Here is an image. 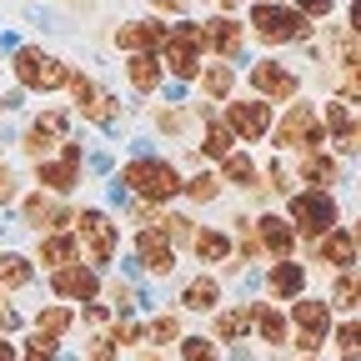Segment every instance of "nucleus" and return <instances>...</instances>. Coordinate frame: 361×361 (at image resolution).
<instances>
[{
    "mask_svg": "<svg viewBox=\"0 0 361 361\" xmlns=\"http://www.w3.org/2000/svg\"><path fill=\"white\" fill-rule=\"evenodd\" d=\"M180 180H186V171H180L171 156H156V151H135L121 176H116V186L135 201H146V206H171L180 201Z\"/></svg>",
    "mask_w": 361,
    "mask_h": 361,
    "instance_id": "f257e3e1",
    "label": "nucleus"
},
{
    "mask_svg": "<svg viewBox=\"0 0 361 361\" xmlns=\"http://www.w3.org/2000/svg\"><path fill=\"white\" fill-rule=\"evenodd\" d=\"M286 322H291V331H306V336H322V341H331V326H336V311H331V301H322V296H296L291 301V311H286Z\"/></svg>",
    "mask_w": 361,
    "mask_h": 361,
    "instance_id": "b1692460",
    "label": "nucleus"
},
{
    "mask_svg": "<svg viewBox=\"0 0 361 361\" xmlns=\"http://www.w3.org/2000/svg\"><path fill=\"white\" fill-rule=\"evenodd\" d=\"M256 236H261V251H266L271 261H286V256H296V246H301V236H296V226L286 221V211H261V216H256Z\"/></svg>",
    "mask_w": 361,
    "mask_h": 361,
    "instance_id": "5701e85b",
    "label": "nucleus"
},
{
    "mask_svg": "<svg viewBox=\"0 0 361 361\" xmlns=\"http://www.w3.org/2000/svg\"><path fill=\"white\" fill-rule=\"evenodd\" d=\"M196 85H201V101H231L236 96V66L231 61H206L201 66V75H196Z\"/></svg>",
    "mask_w": 361,
    "mask_h": 361,
    "instance_id": "2f4dec72",
    "label": "nucleus"
},
{
    "mask_svg": "<svg viewBox=\"0 0 361 361\" xmlns=\"http://www.w3.org/2000/svg\"><path fill=\"white\" fill-rule=\"evenodd\" d=\"M71 221H75V206H66V196H51V191H30L20 196V226L35 236L45 231H71Z\"/></svg>",
    "mask_w": 361,
    "mask_h": 361,
    "instance_id": "2eb2a0df",
    "label": "nucleus"
},
{
    "mask_svg": "<svg viewBox=\"0 0 361 361\" xmlns=\"http://www.w3.org/2000/svg\"><path fill=\"white\" fill-rule=\"evenodd\" d=\"M151 6V16H161V20H180L186 16V0H146Z\"/></svg>",
    "mask_w": 361,
    "mask_h": 361,
    "instance_id": "09e8293b",
    "label": "nucleus"
},
{
    "mask_svg": "<svg viewBox=\"0 0 361 361\" xmlns=\"http://www.w3.org/2000/svg\"><path fill=\"white\" fill-rule=\"evenodd\" d=\"M196 126V111L180 106V101H161L156 106V130L166 135V141H186V130Z\"/></svg>",
    "mask_w": 361,
    "mask_h": 361,
    "instance_id": "c9c22d12",
    "label": "nucleus"
},
{
    "mask_svg": "<svg viewBox=\"0 0 361 361\" xmlns=\"http://www.w3.org/2000/svg\"><path fill=\"white\" fill-rule=\"evenodd\" d=\"M326 301H331V311H341V316H361V261L346 266V271H331Z\"/></svg>",
    "mask_w": 361,
    "mask_h": 361,
    "instance_id": "7c9ffc66",
    "label": "nucleus"
},
{
    "mask_svg": "<svg viewBox=\"0 0 361 361\" xmlns=\"http://www.w3.org/2000/svg\"><path fill=\"white\" fill-rule=\"evenodd\" d=\"M266 146L276 156H296V151H311V146H326V130H322V111H316V101L296 96L291 106L276 111V126H271Z\"/></svg>",
    "mask_w": 361,
    "mask_h": 361,
    "instance_id": "7ed1b4c3",
    "label": "nucleus"
},
{
    "mask_svg": "<svg viewBox=\"0 0 361 361\" xmlns=\"http://www.w3.org/2000/svg\"><path fill=\"white\" fill-rule=\"evenodd\" d=\"M20 331V311L11 301H0V336H16Z\"/></svg>",
    "mask_w": 361,
    "mask_h": 361,
    "instance_id": "8fccbe9b",
    "label": "nucleus"
},
{
    "mask_svg": "<svg viewBox=\"0 0 361 361\" xmlns=\"http://www.w3.org/2000/svg\"><path fill=\"white\" fill-rule=\"evenodd\" d=\"M156 56H161V66H166L171 80L191 85V80L201 75V66H206V35H201V20H191V16L171 20V30H166V40H161Z\"/></svg>",
    "mask_w": 361,
    "mask_h": 361,
    "instance_id": "20e7f679",
    "label": "nucleus"
},
{
    "mask_svg": "<svg viewBox=\"0 0 361 361\" xmlns=\"http://www.w3.org/2000/svg\"><path fill=\"white\" fill-rule=\"evenodd\" d=\"M356 151H361V116H356Z\"/></svg>",
    "mask_w": 361,
    "mask_h": 361,
    "instance_id": "13d9d810",
    "label": "nucleus"
},
{
    "mask_svg": "<svg viewBox=\"0 0 361 361\" xmlns=\"http://www.w3.org/2000/svg\"><path fill=\"white\" fill-rule=\"evenodd\" d=\"M11 75L20 90H40V96H51L71 80V61H61L56 51H45V45H16L11 51Z\"/></svg>",
    "mask_w": 361,
    "mask_h": 361,
    "instance_id": "0eeeda50",
    "label": "nucleus"
},
{
    "mask_svg": "<svg viewBox=\"0 0 361 361\" xmlns=\"http://www.w3.org/2000/svg\"><path fill=\"white\" fill-rule=\"evenodd\" d=\"M121 71H126V85L135 90V96H156L161 90V80H166V66H161V56L156 51H141V56H126L121 61Z\"/></svg>",
    "mask_w": 361,
    "mask_h": 361,
    "instance_id": "c85d7f7f",
    "label": "nucleus"
},
{
    "mask_svg": "<svg viewBox=\"0 0 361 361\" xmlns=\"http://www.w3.org/2000/svg\"><path fill=\"white\" fill-rule=\"evenodd\" d=\"M296 180H306V186H322V191H336L341 186V161L326 151V146H311V151H296V166H291Z\"/></svg>",
    "mask_w": 361,
    "mask_h": 361,
    "instance_id": "4be33fe9",
    "label": "nucleus"
},
{
    "mask_svg": "<svg viewBox=\"0 0 361 361\" xmlns=\"http://www.w3.org/2000/svg\"><path fill=\"white\" fill-rule=\"evenodd\" d=\"M180 311H196V316H211L221 301H226V281L216 276V271H196V276L180 286Z\"/></svg>",
    "mask_w": 361,
    "mask_h": 361,
    "instance_id": "393cba45",
    "label": "nucleus"
},
{
    "mask_svg": "<svg viewBox=\"0 0 361 361\" xmlns=\"http://www.w3.org/2000/svg\"><path fill=\"white\" fill-rule=\"evenodd\" d=\"M246 85H251V96H261V101H271V106H291L301 90H306V75L291 66V61H281V56H256L251 66H246Z\"/></svg>",
    "mask_w": 361,
    "mask_h": 361,
    "instance_id": "6e6552de",
    "label": "nucleus"
},
{
    "mask_svg": "<svg viewBox=\"0 0 361 361\" xmlns=\"http://www.w3.org/2000/svg\"><path fill=\"white\" fill-rule=\"evenodd\" d=\"M306 261H311V266H326V271H346V266L361 261V251H356V241H351L346 226H336V231L306 241Z\"/></svg>",
    "mask_w": 361,
    "mask_h": 361,
    "instance_id": "412c9836",
    "label": "nucleus"
},
{
    "mask_svg": "<svg viewBox=\"0 0 361 361\" xmlns=\"http://www.w3.org/2000/svg\"><path fill=\"white\" fill-rule=\"evenodd\" d=\"M80 176H85V146L75 141V135H66V141L56 146V156H45V161L30 166L35 191H51V196H75Z\"/></svg>",
    "mask_w": 361,
    "mask_h": 361,
    "instance_id": "1a4fd4ad",
    "label": "nucleus"
},
{
    "mask_svg": "<svg viewBox=\"0 0 361 361\" xmlns=\"http://www.w3.org/2000/svg\"><path fill=\"white\" fill-rule=\"evenodd\" d=\"M156 231H161V236H166V241L180 251V246H191V236H196V221H191L186 211H171V206H166V211L156 216Z\"/></svg>",
    "mask_w": 361,
    "mask_h": 361,
    "instance_id": "4c0bfd02",
    "label": "nucleus"
},
{
    "mask_svg": "<svg viewBox=\"0 0 361 361\" xmlns=\"http://www.w3.org/2000/svg\"><path fill=\"white\" fill-rule=\"evenodd\" d=\"M261 186H266L271 196H291V191H296V176H291V166L276 156V161L261 166Z\"/></svg>",
    "mask_w": 361,
    "mask_h": 361,
    "instance_id": "a19ab883",
    "label": "nucleus"
},
{
    "mask_svg": "<svg viewBox=\"0 0 361 361\" xmlns=\"http://www.w3.org/2000/svg\"><path fill=\"white\" fill-rule=\"evenodd\" d=\"M130 251H135V266L146 271V276H156V281H166V276H176V246L156 231V226H141V231H135V241H130Z\"/></svg>",
    "mask_w": 361,
    "mask_h": 361,
    "instance_id": "dca6fc26",
    "label": "nucleus"
},
{
    "mask_svg": "<svg viewBox=\"0 0 361 361\" xmlns=\"http://www.w3.org/2000/svg\"><path fill=\"white\" fill-rule=\"evenodd\" d=\"M101 291H106V271H96L90 261H71V266H61V271H51V296L56 301H101Z\"/></svg>",
    "mask_w": 361,
    "mask_h": 361,
    "instance_id": "4468645a",
    "label": "nucleus"
},
{
    "mask_svg": "<svg viewBox=\"0 0 361 361\" xmlns=\"http://www.w3.org/2000/svg\"><path fill=\"white\" fill-rule=\"evenodd\" d=\"M20 201V171L0 161V206H16Z\"/></svg>",
    "mask_w": 361,
    "mask_h": 361,
    "instance_id": "de8ad7c7",
    "label": "nucleus"
},
{
    "mask_svg": "<svg viewBox=\"0 0 361 361\" xmlns=\"http://www.w3.org/2000/svg\"><path fill=\"white\" fill-rule=\"evenodd\" d=\"M206 6H216V11H231V16H236L241 6H251V0H206Z\"/></svg>",
    "mask_w": 361,
    "mask_h": 361,
    "instance_id": "5fc2aeb1",
    "label": "nucleus"
},
{
    "mask_svg": "<svg viewBox=\"0 0 361 361\" xmlns=\"http://www.w3.org/2000/svg\"><path fill=\"white\" fill-rule=\"evenodd\" d=\"M206 271H221L226 261H231V231H221V226H196V236H191V246H186Z\"/></svg>",
    "mask_w": 361,
    "mask_h": 361,
    "instance_id": "c756f323",
    "label": "nucleus"
},
{
    "mask_svg": "<svg viewBox=\"0 0 361 361\" xmlns=\"http://www.w3.org/2000/svg\"><path fill=\"white\" fill-rule=\"evenodd\" d=\"M176 361H221V346L211 341V331H206V336H201V331H196V336L186 331V336L176 341Z\"/></svg>",
    "mask_w": 361,
    "mask_h": 361,
    "instance_id": "ea45409f",
    "label": "nucleus"
},
{
    "mask_svg": "<svg viewBox=\"0 0 361 361\" xmlns=\"http://www.w3.org/2000/svg\"><path fill=\"white\" fill-rule=\"evenodd\" d=\"M135 361H176V356H166V351H156V346H146L141 356H135Z\"/></svg>",
    "mask_w": 361,
    "mask_h": 361,
    "instance_id": "6e6d98bb",
    "label": "nucleus"
},
{
    "mask_svg": "<svg viewBox=\"0 0 361 361\" xmlns=\"http://www.w3.org/2000/svg\"><path fill=\"white\" fill-rule=\"evenodd\" d=\"M180 336H186V331H180V311H161V316H151V322H146V341H151L156 351L176 346Z\"/></svg>",
    "mask_w": 361,
    "mask_h": 361,
    "instance_id": "58836bf2",
    "label": "nucleus"
},
{
    "mask_svg": "<svg viewBox=\"0 0 361 361\" xmlns=\"http://www.w3.org/2000/svg\"><path fill=\"white\" fill-rule=\"evenodd\" d=\"M166 30H171V20H161V16H135V20H121V25L111 30V45H116V51H126V56L161 51Z\"/></svg>",
    "mask_w": 361,
    "mask_h": 361,
    "instance_id": "a211bd4d",
    "label": "nucleus"
},
{
    "mask_svg": "<svg viewBox=\"0 0 361 361\" xmlns=\"http://www.w3.org/2000/svg\"><path fill=\"white\" fill-rule=\"evenodd\" d=\"M0 301H6V291H0Z\"/></svg>",
    "mask_w": 361,
    "mask_h": 361,
    "instance_id": "052dcab7",
    "label": "nucleus"
},
{
    "mask_svg": "<svg viewBox=\"0 0 361 361\" xmlns=\"http://www.w3.org/2000/svg\"><path fill=\"white\" fill-rule=\"evenodd\" d=\"M180 196H186L191 206H216V201L226 196V180H221L211 166H196L186 180H180Z\"/></svg>",
    "mask_w": 361,
    "mask_h": 361,
    "instance_id": "72a5a7b5",
    "label": "nucleus"
},
{
    "mask_svg": "<svg viewBox=\"0 0 361 361\" xmlns=\"http://www.w3.org/2000/svg\"><path fill=\"white\" fill-rule=\"evenodd\" d=\"M246 35L276 56V51H286V45H306L316 35V25L296 6H286V0H251L246 6Z\"/></svg>",
    "mask_w": 361,
    "mask_h": 361,
    "instance_id": "f03ea898",
    "label": "nucleus"
},
{
    "mask_svg": "<svg viewBox=\"0 0 361 361\" xmlns=\"http://www.w3.org/2000/svg\"><path fill=\"white\" fill-rule=\"evenodd\" d=\"M101 296H106V306H111L116 316H130L135 306H141V296H135V286H130V281H121V276H111Z\"/></svg>",
    "mask_w": 361,
    "mask_h": 361,
    "instance_id": "79ce46f5",
    "label": "nucleus"
},
{
    "mask_svg": "<svg viewBox=\"0 0 361 361\" xmlns=\"http://www.w3.org/2000/svg\"><path fill=\"white\" fill-rule=\"evenodd\" d=\"M71 231H75V241H80V256L96 266V271H106V266L121 256V221H116L106 206H80L75 221H71Z\"/></svg>",
    "mask_w": 361,
    "mask_h": 361,
    "instance_id": "423d86ee",
    "label": "nucleus"
},
{
    "mask_svg": "<svg viewBox=\"0 0 361 361\" xmlns=\"http://www.w3.org/2000/svg\"><path fill=\"white\" fill-rule=\"evenodd\" d=\"M30 281H35V261L25 251L0 246V291H25Z\"/></svg>",
    "mask_w": 361,
    "mask_h": 361,
    "instance_id": "f704fd0d",
    "label": "nucleus"
},
{
    "mask_svg": "<svg viewBox=\"0 0 361 361\" xmlns=\"http://www.w3.org/2000/svg\"><path fill=\"white\" fill-rule=\"evenodd\" d=\"M286 221L296 226L301 241H316L341 226V201H336V191H322V186H296L286 196Z\"/></svg>",
    "mask_w": 361,
    "mask_h": 361,
    "instance_id": "39448f33",
    "label": "nucleus"
},
{
    "mask_svg": "<svg viewBox=\"0 0 361 361\" xmlns=\"http://www.w3.org/2000/svg\"><path fill=\"white\" fill-rule=\"evenodd\" d=\"M20 361H61V341H56V336L30 331V336L20 341Z\"/></svg>",
    "mask_w": 361,
    "mask_h": 361,
    "instance_id": "c03bdc74",
    "label": "nucleus"
},
{
    "mask_svg": "<svg viewBox=\"0 0 361 361\" xmlns=\"http://www.w3.org/2000/svg\"><path fill=\"white\" fill-rule=\"evenodd\" d=\"M331 351L336 361H361V316H341V322L331 326Z\"/></svg>",
    "mask_w": 361,
    "mask_h": 361,
    "instance_id": "e433bc0d",
    "label": "nucleus"
},
{
    "mask_svg": "<svg viewBox=\"0 0 361 361\" xmlns=\"http://www.w3.org/2000/svg\"><path fill=\"white\" fill-rule=\"evenodd\" d=\"M30 261L45 266V271H61V266L80 261V241H75V231H45V236H35Z\"/></svg>",
    "mask_w": 361,
    "mask_h": 361,
    "instance_id": "bb28decb",
    "label": "nucleus"
},
{
    "mask_svg": "<svg viewBox=\"0 0 361 361\" xmlns=\"http://www.w3.org/2000/svg\"><path fill=\"white\" fill-rule=\"evenodd\" d=\"M322 111V130H326V151L336 156V161H346V156H361L356 151V111L346 106V101H322L316 106Z\"/></svg>",
    "mask_w": 361,
    "mask_h": 361,
    "instance_id": "f3484780",
    "label": "nucleus"
},
{
    "mask_svg": "<svg viewBox=\"0 0 361 361\" xmlns=\"http://www.w3.org/2000/svg\"><path fill=\"white\" fill-rule=\"evenodd\" d=\"M286 6H296L311 25H322V20H331V11H336V0H286Z\"/></svg>",
    "mask_w": 361,
    "mask_h": 361,
    "instance_id": "49530a36",
    "label": "nucleus"
},
{
    "mask_svg": "<svg viewBox=\"0 0 361 361\" xmlns=\"http://www.w3.org/2000/svg\"><path fill=\"white\" fill-rule=\"evenodd\" d=\"M306 281H311V266L306 261H296V256H286V261H271L266 266V276H261V286H266V301H296V296H306Z\"/></svg>",
    "mask_w": 361,
    "mask_h": 361,
    "instance_id": "6ab92c4d",
    "label": "nucleus"
},
{
    "mask_svg": "<svg viewBox=\"0 0 361 361\" xmlns=\"http://www.w3.org/2000/svg\"><path fill=\"white\" fill-rule=\"evenodd\" d=\"M346 231H351V241H356V251H361V211L351 216V226H346Z\"/></svg>",
    "mask_w": 361,
    "mask_h": 361,
    "instance_id": "4d7b16f0",
    "label": "nucleus"
},
{
    "mask_svg": "<svg viewBox=\"0 0 361 361\" xmlns=\"http://www.w3.org/2000/svg\"><path fill=\"white\" fill-rule=\"evenodd\" d=\"M296 361H322V356H296Z\"/></svg>",
    "mask_w": 361,
    "mask_h": 361,
    "instance_id": "bf43d9fd",
    "label": "nucleus"
},
{
    "mask_svg": "<svg viewBox=\"0 0 361 361\" xmlns=\"http://www.w3.org/2000/svg\"><path fill=\"white\" fill-rule=\"evenodd\" d=\"M251 336L266 346V351H291V322L276 301H251Z\"/></svg>",
    "mask_w": 361,
    "mask_h": 361,
    "instance_id": "aec40b11",
    "label": "nucleus"
},
{
    "mask_svg": "<svg viewBox=\"0 0 361 361\" xmlns=\"http://www.w3.org/2000/svg\"><path fill=\"white\" fill-rule=\"evenodd\" d=\"M246 336H251V301L216 306V311H211V341H216V346H241Z\"/></svg>",
    "mask_w": 361,
    "mask_h": 361,
    "instance_id": "a878e982",
    "label": "nucleus"
},
{
    "mask_svg": "<svg viewBox=\"0 0 361 361\" xmlns=\"http://www.w3.org/2000/svg\"><path fill=\"white\" fill-rule=\"evenodd\" d=\"M66 90H71V116H80L85 126H96V130H116L121 126V101L90 71H71Z\"/></svg>",
    "mask_w": 361,
    "mask_h": 361,
    "instance_id": "9d476101",
    "label": "nucleus"
},
{
    "mask_svg": "<svg viewBox=\"0 0 361 361\" xmlns=\"http://www.w3.org/2000/svg\"><path fill=\"white\" fill-rule=\"evenodd\" d=\"M106 336L126 351V346H141L146 341V322H135V316H116V322L106 326Z\"/></svg>",
    "mask_w": 361,
    "mask_h": 361,
    "instance_id": "37998d69",
    "label": "nucleus"
},
{
    "mask_svg": "<svg viewBox=\"0 0 361 361\" xmlns=\"http://www.w3.org/2000/svg\"><path fill=\"white\" fill-rule=\"evenodd\" d=\"M80 361H121V346H116L106 331H96V336L85 341V356H80Z\"/></svg>",
    "mask_w": 361,
    "mask_h": 361,
    "instance_id": "a18cd8bd",
    "label": "nucleus"
},
{
    "mask_svg": "<svg viewBox=\"0 0 361 361\" xmlns=\"http://www.w3.org/2000/svg\"><path fill=\"white\" fill-rule=\"evenodd\" d=\"M201 35H206V56L211 61H241L246 56V20H236L231 11H211L206 20H201Z\"/></svg>",
    "mask_w": 361,
    "mask_h": 361,
    "instance_id": "ddd939ff",
    "label": "nucleus"
},
{
    "mask_svg": "<svg viewBox=\"0 0 361 361\" xmlns=\"http://www.w3.org/2000/svg\"><path fill=\"white\" fill-rule=\"evenodd\" d=\"M71 135V111H61V106H51V111H40V116H30V126L20 130V156L35 166V161H45V156H56V146Z\"/></svg>",
    "mask_w": 361,
    "mask_h": 361,
    "instance_id": "f8f14e48",
    "label": "nucleus"
},
{
    "mask_svg": "<svg viewBox=\"0 0 361 361\" xmlns=\"http://www.w3.org/2000/svg\"><path fill=\"white\" fill-rule=\"evenodd\" d=\"M0 361H20V341L16 336H0Z\"/></svg>",
    "mask_w": 361,
    "mask_h": 361,
    "instance_id": "603ef678",
    "label": "nucleus"
},
{
    "mask_svg": "<svg viewBox=\"0 0 361 361\" xmlns=\"http://www.w3.org/2000/svg\"><path fill=\"white\" fill-rule=\"evenodd\" d=\"M221 121L231 126V135L241 146H256V141L271 135V126H276V106L261 101V96H231L221 106Z\"/></svg>",
    "mask_w": 361,
    "mask_h": 361,
    "instance_id": "9b49d317",
    "label": "nucleus"
},
{
    "mask_svg": "<svg viewBox=\"0 0 361 361\" xmlns=\"http://www.w3.org/2000/svg\"><path fill=\"white\" fill-rule=\"evenodd\" d=\"M75 306L71 301H51V306H40L35 316H30V331H40V336H56V341H66L71 331H75Z\"/></svg>",
    "mask_w": 361,
    "mask_h": 361,
    "instance_id": "473e14b6",
    "label": "nucleus"
},
{
    "mask_svg": "<svg viewBox=\"0 0 361 361\" xmlns=\"http://www.w3.org/2000/svg\"><path fill=\"white\" fill-rule=\"evenodd\" d=\"M25 106V90H0V116H11Z\"/></svg>",
    "mask_w": 361,
    "mask_h": 361,
    "instance_id": "3c124183",
    "label": "nucleus"
},
{
    "mask_svg": "<svg viewBox=\"0 0 361 361\" xmlns=\"http://www.w3.org/2000/svg\"><path fill=\"white\" fill-rule=\"evenodd\" d=\"M216 176L226 180V191H256V186H261V161H256L246 146H236L231 156L216 161Z\"/></svg>",
    "mask_w": 361,
    "mask_h": 361,
    "instance_id": "cd10ccee",
    "label": "nucleus"
},
{
    "mask_svg": "<svg viewBox=\"0 0 361 361\" xmlns=\"http://www.w3.org/2000/svg\"><path fill=\"white\" fill-rule=\"evenodd\" d=\"M346 25L361 35V0H346Z\"/></svg>",
    "mask_w": 361,
    "mask_h": 361,
    "instance_id": "864d4df0",
    "label": "nucleus"
}]
</instances>
